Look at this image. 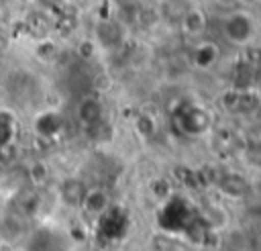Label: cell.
I'll use <instances>...</instances> for the list:
<instances>
[{"label":"cell","mask_w":261,"mask_h":251,"mask_svg":"<svg viewBox=\"0 0 261 251\" xmlns=\"http://www.w3.org/2000/svg\"><path fill=\"white\" fill-rule=\"evenodd\" d=\"M35 55H37L39 59H43V61H49V59H53V57L57 55V47H55L53 41L43 39V41L37 43V47H35Z\"/></svg>","instance_id":"8"},{"label":"cell","mask_w":261,"mask_h":251,"mask_svg":"<svg viewBox=\"0 0 261 251\" xmlns=\"http://www.w3.org/2000/svg\"><path fill=\"white\" fill-rule=\"evenodd\" d=\"M77 53H80L84 59H90V57H92V53H94V45H92L90 41H82V43H80V47H77Z\"/></svg>","instance_id":"10"},{"label":"cell","mask_w":261,"mask_h":251,"mask_svg":"<svg viewBox=\"0 0 261 251\" xmlns=\"http://www.w3.org/2000/svg\"><path fill=\"white\" fill-rule=\"evenodd\" d=\"M186 29L190 31V33H200L202 29H204V16L196 10V12H192V14H188L186 16Z\"/></svg>","instance_id":"9"},{"label":"cell","mask_w":261,"mask_h":251,"mask_svg":"<svg viewBox=\"0 0 261 251\" xmlns=\"http://www.w3.org/2000/svg\"><path fill=\"white\" fill-rule=\"evenodd\" d=\"M61 122L55 112H43L35 118V131L39 137H53L59 131Z\"/></svg>","instance_id":"4"},{"label":"cell","mask_w":261,"mask_h":251,"mask_svg":"<svg viewBox=\"0 0 261 251\" xmlns=\"http://www.w3.org/2000/svg\"><path fill=\"white\" fill-rule=\"evenodd\" d=\"M16 135V120L10 110H0V147L12 145V137Z\"/></svg>","instance_id":"6"},{"label":"cell","mask_w":261,"mask_h":251,"mask_svg":"<svg viewBox=\"0 0 261 251\" xmlns=\"http://www.w3.org/2000/svg\"><path fill=\"white\" fill-rule=\"evenodd\" d=\"M104 116V108H102V102L98 98H84L80 104H77V118L82 124L86 127H96Z\"/></svg>","instance_id":"3"},{"label":"cell","mask_w":261,"mask_h":251,"mask_svg":"<svg viewBox=\"0 0 261 251\" xmlns=\"http://www.w3.org/2000/svg\"><path fill=\"white\" fill-rule=\"evenodd\" d=\"M22 24H24L27 35L35 37L37 41H43L45 35H47V29H49V27H47V18H45L41 12H33V14H29L27 20H24Z\"/></svg>","instance_id":"5"},{"label":"cell","mask_w":261,"mask_h":251,"mask_svg":"<svg viewBox=\"0 0 261 251\" xmlns=\"http://www.w3.org/2000/svg\"><path fill=\"white\" fill-rule=\"evenodd\" d=\"M47 175H49V169H47V165H45L43 161L31 163V167H29V180H31L35 186H43V184L47 182Z\"/></svg>","instance_id":"7"},{"label":"cell","mask_w":261,"mask_h":251,"mask_svg":"<svg viewBox=\"0 0 261 251\" xmlns=\"http://www.w3.org/2000/svg\"><path fill=\"white\" fill-rule=\"evenodd\" d=\"M218 4H222V6H232V4H237L239 0H216Z\"/></svg>","instance_id":"12"},{"label":"cell","mask_w":261,"mask_h":251,"mask_svg":"<svg viewBox=\"0 0 261 251\" xmlns=\"http://www.w3.org/2000/svg\"><path fill=\"white\" fill-rule=\"evenodd\" d=\"M8 43H10V37H8L6 33H2V31H0V53L8 47Z\"/></svg>","instance_id":"11"},{"label":"cell","mask_w":261,"mask_h":251,"mask_svg":"<svg viewBox=\"0 0 261 251\" xmlns=\"http://www.w3.org/2000/svg\"><path fill=\"white\" fill-rule=\"evenodd\" d=\"M86 186L82 180L77 178H67L59 184V200L65 204V206H80L84 196H86Z\"/></svg>","instance_id":"2"},{"label":"cell","mask_w":261,"mask_h":251,"mask_svg":"<svg viewBox=\"0 0 261 251\" xmlns=\"http://www.w3.org/2000/svg\"><path fill=\"white\" fill-rule=\"evenodd\" d=\"M108 204H110V198H108V194L104 190H100V188H88L86 190V196H84V200L80 204V208L86 214H90V216H100V214H104L108 210Z\"/></svg>","instance_id":"1"}]
</instances>
